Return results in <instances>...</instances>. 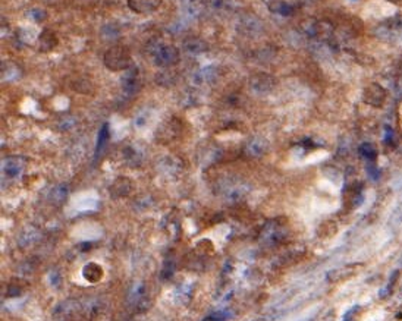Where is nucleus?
<instances>
[{
  "label": "nucleus",
  "mask_w": 402,
  "mask_h": 321,
  "mask_svg": "<svg viewBox=\"0 0 402 321\" xmlns=\"http://www.w3.org/2000/svg\"><path fill=\"white\" fill-rule=\"evenodd\" d=\"M22 162H19L18 158H8L3 162V166H2V170L6 176L9 178H17L18 175L22 172Z\"/></svg>",
  "instance_id": "9d476101"
},
{
  "label": "nucleus",
  "mask_w": 402,
  "mask_h": 321,
  "mask_svg": "<svg viewBox=\"0 0 402 321\" xmlns=\"http://www.w3.org/2000/svg\"><path fill=\"white\" fill-rule=\"evenodd\" d=\"M184 49L191 54H201L207 50V43L198 37H188L185 38Z\"/></svg>",
  "instance_id": "1a4fd4ad"
},
{
  "label": "nucleus",
  "mask_w": 402,
  "mask_h": 321,
  "mask_svg": "<svg viewBox=\"0 0 402 321\" xmlns=\"http://www.w3.org/2000/svg\"><path fill=\"white\" fill-rule=\"evenodd\" d=\"M385 90L377 84L371 85L370 88H367L366 94H364L366 102L371 104V106H382V103L385 102Z\"/></svg>",
  "instance_id": "0eeeda50"
},
{
  "label": "nucleus",
  "mask_w": 402,
  "mask_h": 321,
  "mask_svg": "<svg viewBox=\"0 0 402 321\" xmlns=\"http://www.w3.org/2000/svg\"><path fill=\"white\" fill-rule=\"evenodd\" d=\"M147 50L151 54L154 63L160 68H172L179 62V50L175 46L162 41L160 38L151 40Z\"/></svg>",
  "instance_id": "f257e3e1"
},
{
  "label": "nucleus",
  "mask_w": 402,
  "mask_h": 321,
  "mask_svg": "<svg viewBox=\"0 0 402 321\" xmlns=\"http://www.w3.org/2000/svg\"><path fill=\"white\" fill-rule=\"evenodd\" d=\"M28 17L31 18L34 22H43V21L47 18V14H46L43 9L35 8V9H31V11L28 12Z\"/></svg>",
  "instance_id": "f3484780"
},
{
  "label": "nucleus",
  "mask_w": 402,
  "mask_h": 321,
  "mask_svg": "<svg viewBox=\"0 0 402 321\" xmlns=\"http://www.w3.org/2000/svg\"><path fill=\"white\" fill-rule=\"evenodd\" d=\"M57 44V37L50 30H44L38 35V50L43 53H49Z\"/></svg>",
  "instance_id": "423d86ee"
},
{
  "label": "nucleus",
  "mask_w": 402,
  "mask_h": 321,
  "mask_svg": "<svg viewBox=\"0 0 402 321\" xmlns=\"http://www.w3.org/2000/svg\"><path fill=\"white\" fill-rule=\"evenodd\" d=\"M364 264L361 263H355V264H348V266H344V267H339L336 270L330 271L327 274V279L330 282H341V280H347V279H351L354 276H357L360 271L363 270Z\"/></svg>",
  "instance_id": "7ed1b4c3"
},
{
  "label": "nucleus",
  "mask_w": 402,
  "mask_h": 321,
  "mask_svg": "<svg viewBox=\"0 0 402 321\" xmlns=\"http://www.w3.org/2000/svg\"><path fill=\"white\" fill-rule=\"evenodd\" d=\"M103 62L106 68L113 72L128 70L131 68V53L123 46H113L104 53Z\"/></svg>",
  "instance_id": "f03ea898"
},
{
  "label": "nucleus",
  "mask_w": 402,
  "mask_h": 321,
  "mask_svg": "<svg viewBox=\"0 0 402 321\" xmlns=\"http://www.w3.org/2000/svg\"><path fill=\"white\" fill-rule=\"evenodd\" d=\"M140 85V76H138V69L135 66H131L125 72V76L122 78V87L125 88V91L132 93L138 88Z\"/></svg>",
  "instance_id": "6e6552de"
},
{
  "label": "nucleus",
  "mask_w": 402,
  "mask_h": 321,
  "mask_svg": "<svg viewBox=\"0 0 402 321\" xmlns=\"http://www.w3.org/2000/svg\"><path fill=\"white\" fill-rule=\"evenodd\" d=\"M216 76H218V69H215V66H206L195 73V83L207 84V83L213 81Z\"/></svg>",
  "instance_id": "9b49d317"
},
{
  "label": "nucleus",
  "mask_w": 402,
  "mask_h": 321,
  "mask_svg": "<svg viewBox=\"0 0 402 321\" xmlns=\"http://www.w3.org/2000/svg\"><path fill=\"white\" fill-rule=\"evenodd\" d=\"M129 191H131V182L128 179H117L112 186V192L116 197H123V195L129 194Z\"/></svg>",
  "instance_id": "ddd939ff"
},
{
  "label": "nucleus",
  "mask_w": 402,
  "mask_h": 321,
  "mask_svg": "<svg viewBox=\"0 0 402 321\" xmlns=\"http://www.w3.org/2000/svg\"><path fill=\"white\" fill-rule=\"evenodd\" d=\"M83 274H84V277L88 282H93L94 283V282H99L101 277H103V270H101V267L99 264L90 263V264H87L84 267Z\"/></svg>",
  "instance_id": "f8f14e48"
},
{
  "label": "nucleus",
  "mask_w": 402,
  "mask_h": 321,
  "mask_svg": "<svg viewBox=\"0 0 402 321\" xmlns=\"http://www.w3.org/2000/svg\"><path fill=\"white\" fill-rule=\"evenodd\" d=\"M226 320V315H223L222 312H218V314H215V315H212L210 318H209V321H225Z\"/></svg>",
  "instance_id": "a211bd4d"
},
{
  "label": "nucleus",
  "mask_w": 402,
  "mask_h": 321,
  "mask_svg": "<svg viewBox=\"0 0 402 321\" xmlns=\"http://www.w3.org/2000/svg\"><path fill=\"white\" fill-rule=\"evenodd\" d=\"M107 141H109V128H107V125H103L100 129V132H99V136H97L96 157H97V155H100V152L103 151V148L106 147Z\"/></svg>",
  "instance_id": "4468645a"
},
{
  "label": "nucleus",
  "mask_w": 402,
  "mask_h": 321,
  "mask_svg": "<svg viewBox=\"0 0 402 321\" xmlns=\"http://www.w3.org/2000/svg\"><path fill=\"white\" fill-rule=\"evenodd\" d=\"M273 84H275L273 76L264 72L254 73L250 78V87L255 93H269L273 88Z\"/></svg>",
  "instance_id": "20e7f679"
},
{
  "label": "nucleus",
  "mask_w": 402,
  "mask_h": 321,
  "mask_svg": "<svg viewBox=\"0 0 402 321\" xmlns=\"http://www.w3.org/2000/svg\"><path fill=\"white\" fill-rule=\"evenodd\" d=\"M360 154H361V157H364L367 160V163H374V160L377 157V151H376L374 145L370 142H366L360 147Z\"/></svg>",
  "instance_id": "2eb2a0df"
},
{
  "label": "nucleus",
  "mask_w": 402,
  "mask_h": 321,
  "mask_svg": "<svg viewBox=\"0 0 402 321\" xmlns=\"http://www.w3.org/2000/svg\"><path fill=\"white\" fill-rule=\"evenodd\" d=\"M269 8H270L272 12H276V14L284 15V17H288V15H291V14L294 12L292 6L286 5L284 2H275V3H272V5H269Z\"/></svg>",
  "instance_id": "dca6fc26"
},
{
  "label": "nucleus",
  "mask_w": 402,
  "mask_h": 321,
  "mask_svg": "<svg viewBox=\"0 0 402 321\" xmlns=\"http://www.w3.org/2000/svg\"><path fill=\"white\" fill-rule=\"evenodd\" d=\"M162 0H128V6L137 14H150L159 9Z\"/></svg>",
  "instance_id": "39448f33"
}]
</instances>
